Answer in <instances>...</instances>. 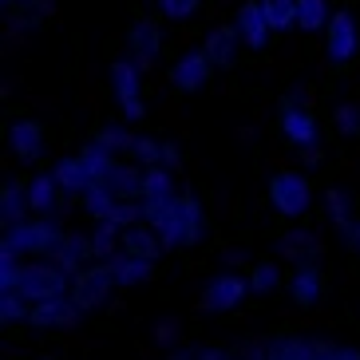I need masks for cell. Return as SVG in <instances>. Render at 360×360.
<instances>
[{"label":"cell","instance_id":"1","mask_svg":"<svg viewBox=\"0 0 360 360\" xmlns=\"http://www.w3.org/2000/svg\"><path fill=\"white\" fill-rule=\"evenodd\" d=\"M60 238H64L60 222H56V218H44V214H36V218H24V222L4 226L0 257H40V254L52 257L56 245H60Z\"/></svg>","mask_w":360,"mask_h":360},{"label":"cell","instance_id":"38","mask_svg":"<svg viewBox=\"0 0 360 360\" xmlns=\"http://www.w3.org/2000/svg\"><path fill=\"white\" fill-rule=\"evenodd\" d=\"M345 238H349V245H352V250H356V254H360V222H352Z\"/></svg>","mask_w":360,"mask_h":360},{"label":"cell","instance_id":"30","mask_svg":"<svg viewBox=\"0 0 360 360\" xmlns=\"http://www.w3.org/2000/svg\"><path fill=\"white\" fill-rule=\"evenodd\" d=\"M131 155H135L143 167H159V162H162V143H155V139H147V135H135Z\"/></svg>","mask_w":360,"mask_h":360},{"label":"cell","instance_id":"17","mask_svg":"<svg viewBox=\"0 0 360 360\" xmlns=\"http://www.w3.org/2000/svg\"><path fill=\"white\" fill-rule=\"evenodd\" d=\"M127 48H131V60L139 68H150L155 64V56L162 48V36H159V24L155 20H139L135 28L127 32Z\"/></svg>","mask_w":360,"mask_h":360},{"label":"cell","instance_id":"8","mask_svg":"<svg viewBox=\"0 0 360 360\" xmlns=\"http://www.w3.org/2000/svg\"><path fill=\"white\" fill-rule=\"evenodd\" d=\"M277 119H281V131H285L289 143H297V147L317 143V119H313V111H309L305 103H297V99H281Z\"/></svg>","mask_w":360,"mask_h":360},{"label":"cell","instance_id":"25","mask_svg":"<svg viewBox=\"0 0 360 360\" xmlns=\"http://www.w3.org/2000/svg\"><path fill=\"white\" fill-rule=\"evenodd\" d=\"M285 277H281V265L277 262H257L250 265V293H274Z\"/></svg>","mask_w":360,"mask_h":360},{"label":"cell","instance_id":"33","mask_svg":"<svg viewBox=\"0 0 360 360\" xmlns=\"http://www.w3.org/2000/svg\"><path fill=\"white\" fill-rule=\"evenodd\" d=\"M170 360H242L238 349H182Z\"/></svg>","mask_w":360,"mask_h":360},{"label":"cell","instance_id":"9","mask_svg":"<svg viewBox=\"0 0 360 360\" xmlns=\"http://www.w3.org/2000/svg\"><path fill=\"white\" fill-rule=\"evenodd\" d=\"M139 72H143V68L131 64V60H115V64H111V84H115V96H119V103H123V115H127L131 123H139V119H143Z\"/></svg>","mask_w":360,"mask_h":360},{"label":"cell","instance_id":"36","mask_svg":"<svg viewBox=\"0 0 360 360\" xmlns=\"http://www.w3.org/2000/svg\"><path fill=\"white\" fill-rule=\"evenodd\" d=\"M162 167L182 170V155H179V147H174V143H162Z\"/></svg>","mask_w":360,"mask_h":360},{"label":"cell","instance_id":"32","mask_svg":"<svg viewBox=\"0 0 360 360\" xmlns=\"http://www.w3.org/2000/svg\"><path fill=\"white\" fill-rule=\"evenodd\" d=\"M313 360H360V352L333 345V340H313Z\"/></svg>","mask_w":360,"mask_h":360},{"label":"cell","instance_id":"12","mask_svg":"<svg viewBox=\"0 0 360 360\" xmlns=\"http://www.w3.org/2000/svg\"><path fill=\"white\" fill-rule=\"evenodd\" d=\"M210 72H214V60L206 56V48H198V52L182 56L179 64L170 68V84H174V91H198L210 79Z\"/></svg>","mask_w":360,"mask_h":360},{"label":"cell","instance_id":"37","mask_svg":"<svg viewBox=\"0 0 360 360\" xmlns=\"http://www.w3.org/2000/svg\"><path fill=\"white\" fill-rule=\"evenodd\" d=\"M301 162H305V167H317V162H321V150L313 147V143H309V147H301Z\"/></svg>","mask_w":360,"mask_h":360},{"label":"cell","instance_id":"28","mask_svg":"<svg viewBox=\"0 0 360 360\" xmlns=\"http://www.w3.org/2000/svg\"><path fill=\"white\" fill-rule=\"evenodd\" d=\"M150 194H174V186H170V167H147L143 170V198H150Z\"/></svg>","mask_w":360,"mask_h":360},{"label":"cell","instance_id":"14","mask_svg":"<svg viewBox=\"0 0 360 360\" xmlns=\"http://www.w3.org/2000/svg\"><path fill=\"white\" fill-rule=\"evenodd\" d=\"M96 257V245H91V233H68L60 238V245H56L52 262L60 265V269H68V274H79V269H87V262Z\"/></svg>","mask_w":360,"mask_h":360},{"label":"cell","instance_id":"7","mask_svg":"<svg viewBox=\"0 0 360 360\" xmlns=\"http://www.w3.org/2000/svg\"><path fill=\"white\" fill-rule=\"evenodd\" d=\"M79 313L84 309L75 305L72 293H60V297H48V301H36L32 313H28V325L36 328H68L79 321Z\"/></svg>","mask_w":360,"mask_h":360},{"label":"cell","instance_id":"34","mask_svg":"<svg viewBox=\"0 0 360 360\" xmlns=\"http://www.w3.org/2000/svg\"><path fill=\"white\" fill-rule=\"evenodd\" d=\"M333 119H337V131H340V135H360V107H356V103H340Z\"/></svg>","mask_w":360,"mask_h":360},{"label":"cell","instance_id":"4","mask_svg":"<svg viewBox=\"0 0 360 360\" xmlns=\"http://www.w3.org/2000/svg\"><path fill=\"white\" fill-rule=\"evenodd\" d=\"M309 198H313V191H309L305 174H297V170H277L274 179H269V202L281 210V218H301V214L309 210Z\"/></svg>","mask_w":360,"mask_h":360},{"label":"cell","instance_id":"11","mask_svg":"<svg viewBox=\"0 0 360 360\" xmlns=\"http://www.w3.org/2000/svg\"><path fill=\"white\" fill-rule=\"evenodd\" d=\"M289 297H293L301 309H313L325 297V274H321L317 257H309V262H297L293 277H289Z\"/></svg>","mask_w":360,"mask_h":360},{"label":"cell","instance_id":"19","mask_svg":"<svg viewBox=\"0 0 360 360\" xmlns=\"http://www.w3.org/2000/svg\"><path fill=\"white\" fill-rule=\"evenodd\" d=\"M238 40H242V32H238V24L233 28H214L210 36H206V56H210L218 68H230L233 60H238Z\"/></svg>","mask_w":360,"mask_h":360},{"label":"cell","instance_id":"21","mask_svg":"<svg viewBox=\"0 0 360 360\" xmlns=\"http://www.w3.org/2000/svg\"><path fill=\"white\" fill-rule=\"evenodd\" d=\"M60 194H64V186L56 182V174H36L32 179V214H56L60 210Z\"/></svg>","mask_w":360,"mask_h":360},{"label":"cell","instance_id":"13","mask_svg":"<svg viewBox=\"0 0 360 360\" xmlns=\"http://www.w3.org/2000/svg\"><path fill=\"white\" fill-rule=\"evenodd\" d=\"M8 147L20 162H40L44 159V123L36 119H20L8 127Z\"/></svg>","mask_w":360,"mask_h":360},{"label":"cell","instance_id":"40","mask_svg":"<svg viewBox=\"0 0 360 360\" xmlns=\"http://www.w3.org/2000/svg\"><path fill=\"white\" fill-rule=\"evenodd\" d=\"M36 360H60V356H36Z\"/></svg>","mask_w":360,"mask_h":360},{"label":"cell","instance_id":"23","mask_svg":"<svg viewBox=\"0 0 360 360\" xmlns=\"http://www.w3.org/2000/svg\"><path fill=\"white\" fill-rule=\"evenodd\" d=\"M265 360H313V340H297V337L269 340L265 345Z\"/></svg>","mask_w":360,"mask_h":360},{"label":"cell","instance_id":"29","mask_svg":"<svg viewBox=\"0 0 360 360\" xmlns=\"http://www.w3.org/2000/svg\"><path fill=\"white\" fill-rule=\"evenodd\" d=\"M325 202H328V214H333V226H337L340 233H349V226H352V210H349V198H345V194H340L337 186H328Z\"/></svg>","mask_w":360,"mask_h":360},{"label":"cell","instance_id":"6","mask_svg":"<svg viewBox=\"0 0 360 360\" xmlns=\"http://www.w3.org/2000/svg\"><path fill=\"white\" fill-rule=\"evenodd\" d=\"M202 242V206L194 194H174V218H170L167 245H198Z\"/></svg>","mask_w":360,"mask_h":360},{"label":"cell","instance_id":"3","mask_svg":"<svg viewBox=\"0 0 360 360\" xmlns=\"http://www.w3.org/2000/svg\"><path fill=\"white\" fill-rule=\"evenodd\" d=\"M16 293H24L28 301H48V297H60V293H72V281H68V269H60V265H36V262H24L20 269V289Z\"/></svg>","mask_w":360,"mask_h":360},{"label":"cell","instance_id":"26","mask_svg":"<svg viewBox=\"0 0 360 360\" xmlns=\"http://www.w3.org/2000/svg\"><path fill=\"white\" fill-rule=\"evenodd\" d=\"M155 262H139V257H127V254H115V274H119V285H139L147 281Z\"/></svg>","mask_w":360,"mask_h":360},{"label":"cell","instance_id":"24","mask_svg":"<svg viewBox=\"0 0 360 360\" xmlns=\"http://www.w3.org/2000/svg\"><path fill=\"white\" fill-rule=\"evenodd\" d=\"M262 8H265V20H269L274 32L297 28V0H262Z\"/></svg>","mask_w":360,"mask_h":360},{"label":"cell","instance_id":"20","mask_svg":"<svg viewBox=\"0 0 360 360\" xmlns=\"http://www.w3.org/2000/svg\"><path fill=\"white\" fill-rule=\"evenodd\" d=\"M277 250H281V257H289V262H309V257L321 254V238L313 230H289V233H281Z\"/></svg>","mask_w":360,"mask_h":360},{"label":"cell","instance_id":"35","mask_svg":"<svg viewBox=\"0 0 360 360\" xmlns=\"http://www.w3.org/2000/svg\"><path fill=\"white\" fill-rule=\"evenodd\" d=\"M162 12H167L170 20H186V16H194L198 12V0H159Z\"/></svg>","mask_w":360,"mask_h":360},{"label":"cell","instance_id":"2","mask_svg":"<svg viewBox=\"0 0 360 360\" xmlns=\"http://www.w3.org/2000/svg\"><path fill=\"white\" fill-rule=\"evenodd\" d=\"M119 285V274H115V257H107V262L91 265V269H79L72 281V297H75V305L84 309H99L107 301V293Z\"/></svg>","mask_w":360,"mask_h":360},{"label":"cell","instance_id":"27","mask_svg":"<svg viewBox=\"0 0 360 360\" xmlns=\"http://www.w3.org/2000/svg\"><path fill=\"white\" fill-rule=\"evenodd\" d=\"M28 313H32V301L24 293H4V301H0V321H4V325L28 321Z\"/></svg>","mask_w":360,"mask_h":360},{"label":"cell","instance_id":"22","mask_svg":"<svg viewBox=\"0 0 360 360\" xmlns=\"http://www.w3.org/2000/svg\"><path fill=\"white\" fill-rule=\"evenodd\" d=\"M328 4L325 0H297V28L301 32H321V28H328Z\"/></svg>","mask_w":360,"mask_h":360},{"label":"cell","instance_id":"31","mask_svg":"<svg viewBox=\"0 0 360 360\" xmlns=\"http://www.w3.org/2000/svg\"><path fill=\"white\" fill-rule=\"evenodd\" d=\"M96 143H103L107 150H115V155H119V150H131V147H135V135H131V131H123V127H103V131L96 135Z\"/></svg>","mask_w":360,"mask_h":360},{"label":"cell","instance_id":"10","mask_svg":"<svg viewBox=\"0 0 360 360\" xmlns=\"http://www.w3.org/2000/svg\"><path fill=\"white\" fill-rule=\"evenodd\" d=\"M245 289H250V277L222 274V277H214L210 285L202 289V301H198V305L206 309V313H226V309H233V305L245 297Z\"/></svg>","mask_w":360,"mask_h":360},{"label":"cell","instance_id":"39","mask_svg":"<svg viewBox=\"0 0 360 360\" xmlns=\"http://www.w3.org/2000/svg\"><path fill=\"white\" fill-rule=\"evenodd\" d=\"M4 4H8V8H20V4H28V0H4Z\"/></svg>","mask_w":360,"mask_h":360},{"label":"cell","instance_id":"15","mask_svg":"<svg viewBox=\"0 0 360 360\" xmlns=\"http://www.w3.org/2000/svg\"><path fill=\"white\" fill-rule=\"evenodd\" d=\"M162 238H159V230H150V226H127V230L119 233V250L127 257H139V262H159V254H162Z\"/></svg>","mask_w":360,"mask_h":360},{"label":"cell","instance_id":"5","mask_svg":"<svg viewBox=\"0 0 360 360\" xmlns=\"http://www.w3.org/2000/svg\"><path fill=\"white\" fill-rule=\"evenodd\" d=\"M325 56H328V68L340 72V68L352 64V56H356V20H352V12H333V20L325 28Z\"/></svg>","mask_w":360,"mask_h":360},{"label":"cell","instance_id":"18","mask_svg":"<svg viewBox=\"0 0 360 360\" xmlns=\"http://www.w3.org/2000/svg\"><path fill=\"white\" fill-rule=\"evenodd\" d=\"M0 214H4V226L24 222L32 214V182H8L0 194Z\"/></svg>","mask_w":360,"mask_h":360},{"label":"cell","instance_id":"16","mask_svg":"<svg viewBox=\"0 0 360 360\" xmlns=\"http://www.w3.org/2000/svg\"><path fill=\"white\" fill-rule=\"evenodd\" d=\"M238 32H242V40L254 48V52H262L265 44H269V20H265V8L262 0H245L242 8H238Z\"/></svg>","mask_w":360,"mask_h":360}]
</instances>
